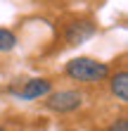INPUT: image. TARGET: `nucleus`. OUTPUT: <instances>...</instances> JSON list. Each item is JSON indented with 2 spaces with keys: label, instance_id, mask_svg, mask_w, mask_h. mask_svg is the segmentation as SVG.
<instances>
[{
  "label": "nucleus",
  "instance_id": "4",
  "mask_svg": "<svg viewBox=\"0 0 128 131\" xmlns=\"http://www.w3.org/2000/svg\"><path fill=\"white\" fill-rule=\"evenodd\" d=\"M52 91V81L50 79H45V76H36V79H26L21 86L14 91V95H17L19 100H40L45 98Z\"/></svg>",
  "mask_w": 128,
  "mask_h": 131
},
{
  "label": "nucleus",
  "instance_id": "1",
  "mask_svg": "<svg viewBox=\"0 0 128 131\" xmlns=\"http://www.w3.org/2000/svg\"><path fill=\"white\" fill-rule=\"evenodd\" d=\"M111 74V67L107 62H100L95 57H74L64 64V76L76 83H88V86H95V83H104Z\"/></svg>",
  "mask_w": 128,
  "mask_h": 131
},
{
  "label": "nucleus",
  "instance_id": "9",
  "mask_svg": "<svg viewBox=\"0 0 128 131\" xmlns=\"http://www.w3.org/2000/svg\"><path fill=\"white\" fill-rule=\"evenodd\" d=\"M0 131H7V129H5V126H0Z\"/></svg>",
  "mask_w": 128,
  "mask_h": 131
},
{
  "label": "nucleus",
  "instance_id": "7",
  "mask_svg": "<svg viewBox=\"0 0 128 131\" xmlns=\"http://www.w3.org/2000/svg\"><path fill=\"white\" fill-rule=\"evenodd\" d=\"M107 131H128V117L121 114V117L111 119V124L107 126Z\"/></svg>",
  "mask_w": 128,
  "mask_h": 131
},
{
  "label": "nucleus",
  "instance_id": "5",
  "mask_svg": "<svg viewBox=\"0 0 128 131\" xmlns=\"http://www.w3.org/2000/svg\"><path fill=\"white\" fill-rule=\"evenodd\" d=\"M107 83H109V93L114 95L119 103H128V72L126 69H119L116 74H109V79H107Z\"/></svg>",
  "mask_w": 128,
  "mask_h": 131
},
{
  "label": "nucleus",
  "instance_id": "8",
  "mask_svg": "<svg viewBox=\"0 0 128 131\" xmlns=\"http://www.w3.org/2000/svg\"><path fill=\"white\" fill-rule=\"evenodd\" d=\"M66 131H78V129H66Z\"/></svg>",
  "mask_w": 128,
  "mask_h": 131
},
{
  "label": "nucleus",
  "instance_id": "3",
  "mask_svg": "<svg viewBox=\"0 0 128 131\" xmlns=\"http://www.w3.org/2000/svg\"><path fill=\"white\" fill-rule=\"evenodd\" d=\"M97 34V24L93 19H71L69 24L64 26V41L66 45H81L90 41Z\"/></svg>",
  "mask_w": 128,
  "mask_h": 131
},
{
  "label": "nucleus",
  "instance_id": "6",
  "mask_svg": "<svg viewBox=\"0 0 128 131\" xmlns=\"http://www.w3.org/2000/svg\"><path fill=\"white\" fill-rule=\"evenodd\" d=\"M17 34L7 26H0V52H12L17 48Z\"/></svg>",
  "mask_w": 128,
  "mask_h": 131
},
{
  "label": "nucleus",
  "instance_id": "2",
  "mask_svg": "<svg viewBox=\"0 0 128 131\" xmlns=\"http://www.w3.org/2000/svg\"><path fill=\"white\" fill-rule=\"evenodd\" d=\"M86 105V93L78 88H64V91H50L45 95V110L55 114H71Z\"/></svg>",
  "mask_w": 128,
  "mask_h": 131
}]
</instances>
